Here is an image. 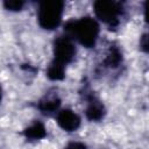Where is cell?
Listing matches in <instances>:
<instances>
[{
    "label": "cell",
    "mask_w": 149,
    "mask_h": 149,
    "mask_svg": "<svg viewBox=\"0 0 149 149\" xmlns=\"http://www.w3.org/2000/svg\"><path fill=\"white\" fill-rule=\"evenodd\" d=\"M122 62V54L118 47H111L105 59V64L109 68H118Z\"/></svg>",
    "instance_id": "obj_10"
},
{
    "label": "cell",
    "mask_w": 149,
    "mask_h": 149,
    "mask_svg": "<svg viewBox=\"0 0 149 149\" xmlns=\"http://www.w3.org/2000/svg\"><path fill=\"white\" fill-rule=\"evenodd\" d=\"M64 10V2L58 0L43 1L40 3L37 20L42 28L44 29H55L58 27L62 20Z\"/></svg>",
    "instance_id": "obj_2"
},
{
    "label": "cell",
    "mask_w": 149,
    "mask_h": 149,
    "mask_svg": "<svg viewBox=\"0 0 149 149\" xmlns=\"http://www.w3.org/2000/svg\"><path fill=\"white\" fill-rule=\"evenodd\" d=\"M61 106V99L57 95H48L44 97L38 102V109L44 115H51L54 114Z\"/></svg>",
    "instance_id": "obj_7"
},
{
    "label": "cell",
    "mask_w": 149,
    "mask_h": 149,
    "mask_svg": "<svg viewBox=\"0 0 149 149\" xmlns=\"http://www.w3.org/2000/svg\"><path fill=\"white\" fill-rule=\"evenodd\" d=\"M65 31L69 37H74L86 48L95 45L99 35V24L95 20L86 16L76 21H69L65 26Z\"/></svg>",
    "instance_id": "obj_1"
},
{
    "label": "cell",
    "mask_w": 149,
    "mask_h": 149,
    "mask_svg": "<svg viewBox=\"0 0 149 149\" xmlns=\"http://www.w3.org/2000/svg\"><path fill=\"white\" fill-rule=\"evenodd\" d=\"M65 149H86V146L81 142H71L65 147Z\"/></svg>",
    "instance_id": "obj_12"
},
{
    "label": "cell",
    "mask_w": 149,
    "mask_h": 149,
    "mask_svg": "<svg viewBox=\"0 0 149 149\" xmlns=\"http://www.w3.org/2000/svg\"><path fill=\"white\" fill-rule=\"evenodd\" d=\"M57 123L66 132L77 130L80 126V118L71 109H63L57 115Z\"/></svg>",
    "instance_id": "obj_5"
},
{
    "label": "cell",
    "mask_w": 149,
    "mask_h": 149,
    "mask_svg": "<svg viewBox=\"0 0 149 149\" xmlns=\"http://www.w3.org/2000/svg\"><path fill=\"white\" fill-rule=\"evenodd\" d=\"M47 76L51 80H62L65 76V65L52 61L48 68Z\"/></svg>",
    "instance_id": "obj_9"
},
{
    "label": "cell",
    "mask_w": 149,
    "mask_h": 149,
    "mask_svg": "<svg viewBox=\"0 0 149 149\" xmlns=\"http://www.w3.org/2000/svg\"><path fill=\"white\" fill-rule=\"evenodd\" d=\"M23 5H24V2L21 1V0H7V1L3 2L5 8L8 9V10H13V12L21 10Z\"/></svg>",
    "instance_id": "obj_11"
},
{
    "label": "cell",
    "mask_w": 149,
    "mask_h": 149,
    "mask_svg": "<svg viewBox=\"0 0 149 149\" xmlns=\"http://www.w3.org/2000/svg\"><path fill=\"white\" fill-rule=\"evenodd\" d=\"M23 135L28 139V140H41L43 139L45 135H47V130H45V127L43 126L42 122H34L31 126L27 127L24 130H23Z\"/></svg>",
    "instance_id": "obj_8"
},
{
    "label": "cell",
    "mask_w": 149,
    "mask_h": 149,
    "mask_svg": "<svg viewBox=\"0 0 149 149\" xmlns=\"http://www.w3.org/2000/svg\"><path fill=\"white\" fill-rule=\"evenodd\" d=\"M1 99H2V90H1V86H0V102H1Z\"/></svg>",
    "instance_id": "obj_14"
},
{
    "label": "cell",
    "mask_w": 149,
    "mask_h": 149,
    "mask_svg": "<svg viewBox=\"0 0 149 149\" xmlns=\"http://www.w3.org/2000/svg\"><path fill=\"white\" fill-rule=\"evenodd\" d=\"M54 61L63 65L72 62L76 56V47L69 36H59L54 43Z\"/></svg>",
    "instance_id": "obj_4"
},
{
    "label": "cell",
    "mask_w": 149,
    "mask_h": 149,
    "mask_svg": "<svg viewBox=\"0 0 149 149\" xmlns=\"http://www.w3.org/2000/svg\"><path fill=\"white\" fill-rule=\"evenodd\" d=\"M140 47L142 48L143 51H146V52L148 51V47H149V44H148V35H147V34L142 35L141 41H140Z\"/></svg>",
    "instance_id": "obj_13"
},
{
    "label": "cell",
    "mask_w": 149,
    "mask_h": 149,
    "mask_svg": "<svg viewBox=\"0 0 149 149\" xmlns=\"http://www.w3.org/2000/svg\"><path fill=\"white\" fill-rule=\"evenodd\" d=\"M94 13L102 22L107 23L111 28L119 24V17L122 13L120 2L109 0H98L94 2Z\"/></svg>",
    "instance_id": "obj_3"
},
{
    "label": "cell",
    "mask_w": 149,
    "mask_h": 149,
    "mask_svg": "<svg viewBox=\"0 0 149 149\" xmlns=\"http://www.w3.org/2000/svg\"><path fill=\"white\" fill-rule=\"evenodd\" d=\"M105 115L104 105L93 95L88 98V106L86 108V118L91 121H100Z\"/></svg>",
    "instance_id": "obj_6"
}]
</instances>
